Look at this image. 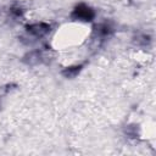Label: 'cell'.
Listing matches in <instances>:
<instances>
[{"label": "cell", "instance_id": "cell-1", "mask_svg": "<svg viewBox=\"0 0 156 156\" xmlns=\"http://www.w3.org/2000/svg\"><path fill=\"white\" fill-rule=\"evenodd\" d=\"M71 17L76 21H84V22H90L93 21V18L95 17V11L85 5V4H78L74 10L71 13Z\"/></svg>", "mask_w": 156, "mask_h": 156}, {"label": "cell", "instance_id": "cell-2", "mask_svg": "<svg viewBox=\"0 0 156 156\" xmlns=\"http://www.w3.org/2000/svg\"><path fill=\"white\" fill-rule=\"evenodd\" d=\"M50 28H51L50 24L41 22V23H34V24L27 26V32L35 37H43L50 32Z\"/></svg>", "mask_w": 156, "mask_h": 156}, {"label": "cell", "instance_id": "cell-3", "mask_svg": "<svg viewBox=\"0 0 156 156\" xmlns=\"http://www.w3.org/2000/svg\"><path fill=\"white\" fill-rule=\"evenodd\" d=\"M82 67H83L82 65H79V66H73V67H67L66 69L62 71V74L66 76V77H68V78L76 77V76L79 73V71L82 69Z\"/></svg>", "mask_w": 156, "mask_h": 156}]
</instances>
